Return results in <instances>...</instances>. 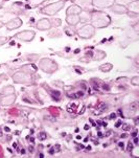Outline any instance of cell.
Instances as JSON below:
<instances>
[{"mask_svg": "<svg viewBox=\"0 0 139 158\" xmlns=\"http://www.w3.org/2000/svg\"><path fill=\"white\" fill-rule=\"evenodd\" d=\"M121 124H122V120H118V122H116V124H115V127L116 128H119L120 126H121Z\"/></svg>", "mask_w": 139, "mask_h": 158, "instance_id": "obj_35", "label": "cell"}, {"mask_svg": "<svg viewBox=\"0 0 139 158\" xmlns=\"http://www.w3.org/2000/svg\"><path fill=\"white\" fill-rule=\"evenodd\" d=\"M111 133H112V131H111V130H108V131H107V132L105 133V136H107V137H108V136H110V135H111Z\"/></svg>", "mask_w": 139, "mask_h": 158, "instance_id": "obj_39", "label": "cell"}, {"mask_svg": "<svg viewBox=\"0 0 139 158\" xmlns=\"http://www.w3.org/2000/svg\"><path fill=\"white\" fill-rule=\"evenodd\" d=\"M61 36V33L58 31H50L49 33V37L50 38H53V37H60Z\"/></svg>", "mask_w": 139, "mask_h": 158, "instance_id": "obj_27", "label": "cell"}, {"mask_svg": "<svg viewBox=\"0 0 139 158\" xmlns=\"http://www.w3.org/2000/svg\"><path fill=\"white\" fill-rule=\"evenodd\" d=\"M38 138H39V140H41V141L45 140V139L47 138L46 133H45V132H41V133H40V134L38 135Z\"/></svg>", "mask_w": 139, "mask_h": 158, "instance_id": "obj_26", "label": "cell"}, {"mask_svg": "<svg viewBox=\"0 0 139 158\" xmlns=\"http://www.w3.org/2000/svg\"><path fill=\"white\" fill-rule=\"evenodd\" d=\"M101 124H103V126H104V127H107V123H101Z\"/></svg>", "mask_w": 139, "mask_h": 158, "instance_id": "obj_51", "label": "cell"}, {"mask_svg": "<svg viewBox=\"0 0 139 158\" xmlns=\"http://www.w3.org/2000/svg\"><path fill=\"white\" fill-rule=\"evenodd\" d=\"M16 98H17V96H16L15 93L10 94V95H4V96H2V98H1V104L3 106H10L15 103Z\"/></svg>", "mask_w": 139, "mask_h": 158, "instance_id": "obj_11", "label": "cell"}, {"mask_svg": "<svg viewBox=\"0 0 139 158\" xmlns=\"http://www.w3.org/2000/svg\"><path fill=\"white\" fill-rule=\"evenodd\" d=\"M65 20H66V22H67L68 25H70V26H76L81 22L79 15H67L66 16Z\"/></svg>", "mask_w": 139, "mask_h": 158, "instance_id": "obj_12", "label": "cell"}, {"mask_svg": "<svg viewBox=\"0 0 139 158\" xmlns=\"http://www.w3.org/2000/svg\"><path fill=\"white\" fill-rule=\"evenodd\" d=\"M4 130L6 131V132H10V128H4Z\"/></svg>", "mask_w": 139, "mask_h": 158, "instance_id": "obj_50", "label": "cell"}, {"mask_svg": "<svg viewBox=\"0 0 139 158\" xmlns=\"http://www.w3.org/2000/svg\"><path fill=\"white\" fill-rule=\"evenodd\" d=\"M96 28H94L91 24H84L80 28L76 29V35L82 39H90L95 35Z\"/></svg>", "mask_w": 139, "mask_h": 158, "instance_id": "obj_4", "label": "cell"}, {"mask_svg": "<svg viewBox=\"0 0 139 158\" xmlns=\"http://www.w3.org/2000/svg\"><path fill=\"white\" fill-rule=\"evenodd\" d=\"M118 146H119V148L124 149V148H125V143H124V141H120V143H118Z\"/></svg>", "mask_w": 139, "mask_h": 158, "instance_id": "obj_37", "label": "cell"}, {"mask_svg": "<svg viewBox=\"0 0 139 158\" xmlns=\"http://www.w3.org/2000/svg\"><path fill=\"white\" fill-rule=\"evenodd\" d=\"M51 22V27H58V26H61V20L59 18H53L52 20H50Z\"/></svg>", "mask_w": 139, "mask_h": 158, "instance_id": "obj_20", "label": "cell"}, {"mask_svg": "<svg viewBox=\"0 0 139 158\" xmlns=\"http://www.w3.org/2000/svg\"><path fill=\"white\" fill-rule=\"evenodd\" d=\"M22 20L20 19V18H13V19H10L9 22L5 23V26H6L7 31H14V29H17L19 28L20 26H22Z\"/></svg>", "mask_w": 139, "mask_h": 158, "instance_id": "obj_8", "label": "cell"}, {"mask_svg": "<svg viewBox=\"0 0 139 158\" xmlns=\"http://www.w3.org/2000/svg\"><path fill=\"white\" fill-rule=\"evenodd\" d=\"M113 68V65L111 63H106V64H103V65L100 66V70L103 71V72H109L112 70Z\"/></svg>", "mask_w": 139, "mask_h": 158, "instance_id": "obj_19", "label": "cell"}, {"mask_svg": "<svg viewBox=\"0 0 139 158\" xmlns=\"http://www.w3.org/2000/svg\"><path fill=\"white\" fill-rule=\"evenodd\" d=\"M128 9V12H133L136 14H139V0H134V1L130 2L129 4L125 5Z\"/></svg>", "mask_w": 139, "mask_h": 158, "instance_id": "obj_14", "label": "cell"}, {"mask_svg": "<svg viewBox=\"0 0 139 158\" xmlns=\"http://www.w3.org/2000/svg\"><path fill=\"white\" fill-rule=\"evenodd\" d=\"M134 1V0H115L116 3H119V4H122V5H127L129 4L130 2Z\"/></svg>", "mask_w": 139, "mask_h": 158, "instance_id": "obj_24", "label": "cell"}, {"mask_svg": "<svg viewBox=\"0 0 139 158\" xmlns=\"http://www.w3.org/2000/svg\"><path fill=\"white\" fill-rule=\"evenodd\" d=\"M114 3H115V0H91V4L94 7H97V9L110 7Z\"/></svg>", "mask_w": 139, "mask_h": 158, "instance_id": "obj_7", "label": "cell"}, {"mask_svg": "<svg viewBox=\"0 0 139 158\" xmlns=\"http://www.w3.org/2000/svg\"><path fill=\"white\" fill-rule=\"evenodd\" d=\"M28 114H29V112H28V111H25V110H22V111H21V115H22L24 118H26V117L28 116Z\"/></svg>", "mask_w": 139, "mask_h": 158, "instance_id": "obj_32", "label": "cell"}, {"mask_svg": "<svg viewBox=\"0 0 139 158\" xmlns=\"http://www.w3.org/2000/svg\"><path fill=\"white\" fill-rule=\"evenodd\" d=\"M20 153H21V154H25V150L22 149V150H21V152H20Z\"/></svg>", "mask_w": 139, "mask_h": 158, "instance_id": "obj_49", "label": "cell"}, {"mask_svg": "<svg viewBox=\"0 0 139 158\" xmlns=\"http://www.w3.org/2000/svg\"><path fill=\"white\" fill-rule=\"evenodd\" d=\"M91 25L94 28H105L109 26L112 22L111 17L105 12L97 10V12H93L91 14Z\"/></svg>", "mask_w": 139, "mask_h": 158, "instance_id": "obj_1", "label": "cell"}, {"mask_svg": "<svg viewBox=\"0 0 139 158\" xmlns=\"http://www.w3.org/2000/svg\"><path fill=\"white\" fill-rule=\"evenodd\" d=\"M129 108H130V110L136 112L138 110V103H137V102H132V103L130 104Z\"/></svg>", "mask_w": 139, "mask_h": 158, "instance_id": "obj_21", "label": "cell"}, {"mask_svg": "<svg viewBox=\"0 0 139 158\" xmlns=\"http://www.w3.org/2000/svg\"><path fill=\"white\" fill-rule=\"evenodd\" d=\"M9 38L7 37H3V36H0V45H3L7 42Z\"/></svg>", "mask_w": 139, "mask_h": 158, "instance_id": "obj_28", "label": "cell"}, {"mask_svg": "<svg viewBox=\"0 0 139 158\" xmlns=\"http://www.w3.org/2000/svg\"><path fill=\"white\" fill-rule=\"evenodd\" d=\"M121 125H122V129H124L125 131H129V130H131L130 125H128V124H121Z\"/></svg>", "mask_w": 139, "mask_h": 158, "instance_id": "obj_31", "label": "cell"}, {"mask_svg": "<svg viewBox=\"0 0 139 158\" xmlns=\"http://www.w3.org/2000/svg\"><path fill=\"white\" fill-rule=\"evenodd\" d=\"M28 150H29V152H31V153H33V152H34V147L33 146H29Z\"/></svg>", "mask_w": 139, "mask_h": 158, "instance_id": "obj_42", "label": "cell"}, {"mask_svg": "<svg viewBox=\"0 0 139 158\" xmlns=\"http://www.w3.org/2000/svg\"><path fill=\"white\" fill-rule=\"evenodd\" d=\"M97 136H98V137H103L104 135H103V133H101V132H98L97 133Z\"/></svg>", "mask_w": 139, "mask_h": 158, "instance_id": "obj_46", "label": "cell"}, {"mask_svg": "<svg viewBox=\"0 0 139 158\" xmlns=\"http://www.w3.org/2000/svg\"><path fill=\"white\" fill-rule=\"evenodd\" d=\"M120 137H121V138H127L128 137V134H127V133H124V134L120 135Z\"/></svg>", "mask_w": 139, "mask_h": 158, "instance_id": "obj_43", "label": "cell"}, {"mask_svg": "<svg viewBox=\"0 0 139 158\" xmlns=\"http://www.w3.org/2000/svg\"><path fill=\"white\" fill-rule=\"evenodd\" d=\"M103 88H104V89H105V90H109V89H110V88H109L108 85H104Z\"/></svg>", "mask_w": 139, "mask_h": 158, "instance_id": "obj_44", "label": "cell"}, {"mask_svg": "<svg viewBox=\"0 0 139 158\" xmlns=\"http://www.w3.org/2000/svg\"><path fill=\"white\" fill-rule=\"evenodd\" d=\"M3 26H4V23L2 22V21H0V28H1V27H3Z\"/></svg>", "mask_w": 139, "mask_h": 158, "instance_id": "obj_48", "label": "cell"}, {"mask_svg": "<svg viewBox=\"0 0 139 158\" xmlns=\"http://www.w3.org/2000/svg\"><path fill=\"white\" fill-rule=\"evenodd\" d=\"M89 128H90V126H89V125H85V128H84V129H85V130H88Z\"/></svg>", "mask_w": 139, "mask_h": 158, "instance_id": "obj_47", "label": "cell"}, {"mask_svg": "<svg viewBox=\"0 0 139 158\" xmlns=\"http://www.w3.org/2000/svg\"><path fill=\"white\" fill-rule=\"evenodd\" d=\"M133 143H134L135 146H138V138H137V136L134 137V141H133Z\"/></svg>", "mask_w": 139, "mask_h": 158, "instance_id": "obj_38", "label": "cell"}, {"mask_svg": "<svg viewBox=\"0 0 139 158\" xmlns=\"http://www.w3.org/2000/svg\"><path fill=\"white\" fill-rule=\"evenodd\" d=\"M82 7L77 4H72L66 10V15H79L82 12Z\"/></svg>", "mask_w": 139, "mask_h": 158, "instance_id": "obj_13", "label": "cell"}, {"mask_svg": "<svg viewBox=\"0 0 139 158\" xmlns=\"http://www.w3.org/2000/svg\"><path fill=\"white\" fill-rule=\"evenodd\" d=\"M80 61H82V62H89L90 61V57H84V58H81L80 59Z\"/></svg>", "mask_w": 139, "mask_h": 158, "instance_id": "obj_34", "label": "cell"}, {"mask_svg": "<svg viewBox=\"0 0 139 158\" xmlns=\"http://www.w3.org/2000/svg\"><path fill=\"white\" fill-rule=\"evenodd\" d=\"M134 122H135V125H138V117H135Z\"/></svg>", "mask_w": 139, "mask_h": 158, "instance_id": "obj_45", "label": "cell"}, {"mask_svg": "<svg viewBox=\"0 0 139 158\" xmlns=\"http://www.w3.org/2000/svg\"><path fill=\"white\" fill-rule=\"evenodd\" d=\"M117 117V114L116 113H112L111 115H110V119H115Z\"/></svg>", "mask_w": 139, "mask_h": 158, "instance_id": "obj_36", "label": "cell"}, {"mask_svg": "<svg viewBox=\"0 0 139 158\" xmlns=\"http://www.w3.org/2000/svg\"><path fill=\"white\" fill-rule=\"evenodd\" d=\"M91 14L89 10H82V12L79 14V17H80V20L81 21H90L91 20Z\"/></svg>", "mask_w": 139, "mask_h": 158, "instance_id": "obj_16", "label": "cell"}, {"mask_svg": "<svg viewBox=\"0 0 139 158\" xmlns=\"http://www.w3.org/2000/svg\"><path fill=\"white\" fill-rule=\"evenodd\" d=\"M109 9H110L111 12L115 13V14H119V15H124V14H127L128 13V9L125 7V5H122L119 3L112 4Z\"/></svg>", "mask_w": 139, "mask_h": 158, "instance_id": "obj_10", "label": "cell"}, {"mask_svg": "<svg viewBox=\"0 0 139 158\" xmlns=\"http://www.w3.org/2000/svg\"><path fill=\"white\" fill-rule=\"evenodd\" d=\"M136 136H137V130H135L134 132L132 133V137H133V138L136 137Z\"/></svg>", "mask_w": 139, "mask_h": 158, "instance_id": "obj_41", "label": "cell"}, {"mask_svg": "<svg viewBox=\"0 0 139 158\" xmlns=\"http://www.w3.org/2000/svg\"><path fill=\"white\" fill-rule=\"evenodd\" d=\"M35 37H36V33L34 31H22L15 35V38L22 42H31L35 39Z\"/></svg>", "mask_w": 139, "mask_h": 158, "instance_id": "obj_6", "label": "cell"}, {"mask_svg": "<svg viewBox=\"0 0 139 158\" xmlns=\"http://www.w3.org/2000/svg\"><path fill=\"white\" fill-rule=\"evenodd\" d=\"M133 150V143H131V141H129L128 143V148H127V152H129V153H131V151Z\"/></svg>", "mask_w": 139, "mask_h": 158, "instance_id": "obj_30", "label": "cell"}, {"mask_svg": "<svg viewBox=\"0 0 139 158\" xmlns=\"http://www.w3.org/2000/svg\"><path fill=\"white\" fill-rule=\"evenodd\" d=\"M55 153V149H53V148H51V149L49 150V154L50 155H53Z\"/></svg>", "mask_w": 139, "mask_h": 158, "instance_id": "obj_40", "label": "cell"}, {"mask_svg": "<svg viewBox=\"0 0 139 158\" xmlns=\"http://www.w3.org/2000/svg\"><path fill=\"white\" fill-rule=\"evenodd\" d=\"M0 136H2V133H1V130H0Z\"/></svg>", "mask_w": 139, "mask_h": 158, "instance_id": "obj_53", "label": "cell"}, {"mask_svg": "<svg viewBox=\"0 0 139 158\" xmlns=\"http://www.w3.org/2000/svg\"><path fill=\"white\" fill-rule=\"evenodd\" d=\"M13 93H15V88H14V86H12V85L4 87L3 89L1 90V95H2V96H4V95H10V94H13Z\"/></svg>", "mask_w": 139, "mask_h": 158, "instance_id": "obj_17", "label": "cell"}, {"mask_svg": "<svg viewBox=\"0 0 139 158\" xmlns=\"http://www.w3.org/2000/svg\"><path fill=\"white\" fill-rule=\"evenodd\" d=\"M65 4H66V0H59V1L47 4L46 6H44L43 9L40 10V13L44 15H47V16H53V15L58 14L61 10H63Z\"/></svg>", "mask_w": 139, "mask_h": 158, "instance_id": "obj_2", "label": "cell"}, {"mask_svg": "<svg viewBox=\"0 0 139 158\" xmlns=\"http://www.w3.org/2000/svg\"><path fill=\"white\" fill-rule=\"evenodd\" d=\"M64 33H65V35H67L68 37H73L74 35L76 34V31H74L73 28H72V26H65L64 27Z\"/></svg>", "mask_w": 139, "mask_h": 158, "instance_id": "obj_18", "label": "cell"}, {"mask_svg": "<svg viewBox=\"0 0 139 158\" xmlns=\"http://www.w3.org/2000/svg\"><path fill=\"white\" fill-rule=\"evenodd\" d=\"M106 56H107L106 52H103V50H100V49L95 50V52H93V53H92V58H93V60H94V61L104 60V59L106 58Z\"/></svg>", "mask_w": 139, "mask_h": 158, "instance_id": "obj_15", "label": "cell"}, {"mask_svg": "<svg viewBox=\"0 0 139 158\" xmlns=\"http://www.w3.org/2000/svg\"><path fill=\"white\" fill-rule=\"evenodd\" d=\"M36 27H37V29H39V31H48V29H50L51 28V22H50V19H48V18L40 19L38 22H37Z\"/></svg>", "mask_w": 139, "mask_h": 158, "instance_id": "obj_9", "label": "cell"}, {"mask_svg": "<svg viewBox=\"0 0 139 158\" xmlns=\"http://www.w3.org/2000/svg\"><path fill=\"white\" fill-rule=\"evenodd\" d=\"M97 108H98V110H100L101 112H104L105 110H107V105H106V103L101 102V103H100V104L97 105Z\"/></svg>", "mask_w": 139, "mask_h": 158, "instance_id": "obj_23", "label": "cell"}, {"mask_svg": "<svg viewBox=\"0 0 139 158\" xmlns=\"http://www.w3.org/2000/svg\"><path fill=\"white\" fill-rule=\"evenodd\" d=\"M39 68L48 74H51L58 70V64L55 61L51 60V59L44 58L39 61Z\"/></svg>", "mask_w": 139, "mask_h": 158, "instance_id": "obj_3", "label": "cell"}, {"mask_svg": "<svg viewBox=\"0 0 139 158\" xmlns=\"http://www.w3.org/2000/svg\"><path fill=\"white\" fill-rule=\"evenodd\" d=\"M67 110H68V112H74V111L76 110V105H74L73 103L68 104V106H67Z\"/></svg>", "mask_w": 139, "mask_h": 158, "instance_id": "obj_22", "label": "cell"}, {"mask_svg": "<svg viewBox=\"0 0 139 158\" xmlns=\"http://www.w3.org/2000/svg\"><path fill=\"white\" fill-rule=\"evenodd\" d=\"M71 1H76V0H71Z\"/></svg>", "mask_w": 139, "mask_h": 158, "instance_id": "obj_54", "label": "cell"}, {"mask_svg": "<svg viewBox=\"0 0 139 158\" xmlns=\"http://www.w3.org/2000/svg\"><path fill=\"white\" fill-rule=\"evenodd\" d=\"M53 149H55V153H58V152H60V151H61V147H60V144H55V146L53 147Z\"/></svg>", "mask_w": 139, "mask_h": 158, "instance_id": "obj_33", "label": "cell"}, {"mask_svg": "<svg viewBox=\"0 0 139 158\" xmlns=\"http://www.w3.org/2000/svg\"><path fill=\"white\" fill-rule=\"evenodd\" d=\"M76 138H77V139H81V138H82V136H80V135H77V136H76Z\"/></svg>", "mask_w": 139, "mask_h": 158, "instance_id": "obj_52", "label": "cell"}, {"mask_svg": "<svg viewBox=\"0 0 139 158\" xmlns=\"http://www.w3.org/2000/svg\"><path fill=\"white\" fill-rule=\"evenodd\" d=\"M13 81H14V83H17V84H31L33 82V76L29 72L23 70L17 71L13 76Z\"/></svg>", "mask_w": 139, "mask_h": 158, "instance_id": "obj_5", "label": "cell"}, {"mask_svg": "<svg viewBox=\"0 0 139 158\" xmlns=\"http://www.w3.org/2000/svg\"><path fill=\"white\" fill-rule=\"evenodd\" d=\"M131 83H132L134 86H137V85H139V77H134L131 79Z\"/></svg>", "mask_w": 139, "mask_h": 158, "instance_id": "obj_25", "label": "cell"}, {"mask_svg": "<svg viewBox=\"0 0 139 158\" xmlns=\"http://www.w3.org/2000/svg\"><path fill=\"white\" fill-rule=\"evenodd\" d=\"M127 14H128V16H129L130 18H135V19H136V18L138 17V14H136V13H133V12H128Z\"/></svg>", "mask_w": 139, "mask_h": 158, "instance_id": "obj_29", "label": "cell"}]
</instances>
